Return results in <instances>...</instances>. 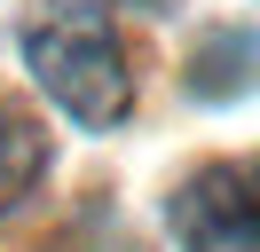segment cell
Returning <instances> with one entry per match:
<instances>
[{
    "label": "cell",
    "mask_w": 260,
    "mask_h": 252,
    "mask_svg": "<svg viewBox=\"0 0 260 252\" xmlns=\"http://www.w3.org/2000/svg\"><path fill=\"white\" fill-rule=\"evenodd\" d=\"M142 8H158V0H142Z\"/></svg>",
    "instance_id": "cell-5"
},
{
    "label": "cell",
    "mask_w": 260,
    "mask_h": 252,
    "mask_svg": "<svg viewBox=\"0 0 260 252\" xmlns=\"http://www.w3.org/2000/svg\"><path fill=\"white\" fill-rule=\"evenodd\" d=\"M189 87L213 94V103L260 87V32H213V40L189 55Z\"/></svg>",
    "instance_id": "cell-4"
},
{
    "label": "cell",
    "mask_w": 260,
    "mask_h": 252,
    "mask_svg": "<svg viewBox=\"0 0 260 252\" xmlns=\"http://www.w3.org/2000/svg\"><path fill=\"white\" fill-rule=\"evenodd\" d=\"M40 173H48V134L16 94H0V213H16Z\"/></svg>",
    "instance_id": "cell-3"
},
{
    "label": "cell",
    "mask_w": 260,
    "mask_h": 252,
    "mask_svg": "<svg viewBox=\"0 0 260 252\" xmlns=\"http://www.w3.org/2000/svg\"><path fill=\"white\" fill-rule=\"evenodd\" d=\"M174 229L189 252H260V189L237 166H205L181 181Z\"/></svg>",
    "instance_id": "cell-2"
},
{
    "label": "cell",
    "mask_w": 260,
    "mask_h": 252,
    "mask_svg": "<svg viewBox=\"0 0 260 252\" xmlns=\"http://www.w3.org/2000/svg\"><path fill=\"white\" fill-rule=\"evenodd\" d=\"M24 63L48 87V103H63L79 126H118L134 110V71L118 47L111 16L87 0H48L24 24Z\"/></svg>",
    "instance_id": "cell-1"
}]
</instances>
